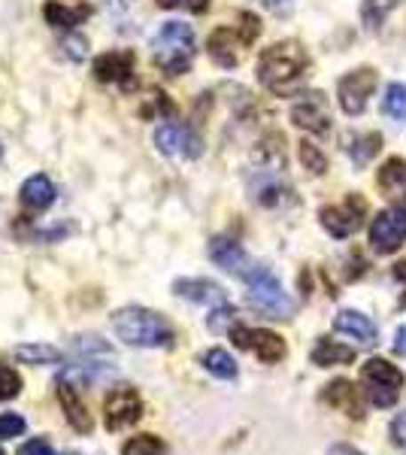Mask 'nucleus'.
<instances>
[{
    "mask_svg": "<svg viewBox=\"0 0 406 455\" xmlns=\"http://www.w3.org/2000/svg\"><path fill=\"white\" fill-rule=\"evenodd\" d=\"M61 455H76V452H61Z\"/></svg>",
    "mask_w": 406,
    "mask_h": 455,
    "instance_id": "obj_42",
    "label": "nucleus"
},
{
    "mask_svg": "<svg viewBox=\"0 0 406 455\" xmlns=\"http://www.w3.org/2000/svg\"><path fill=\"white\" fill-rule=\"evenodd\" d=\"M334 328L339 334H349L355 337V340L361 343V347H373L376 337H379V331H376V325L370 319H367L364 313H355V310H343L334 319Z\"/></svg>",
    "mask_w": 406,
    "mask_h": 455,
    "instance_id": "obj_22",
    "label": "nucleus"
},
{
    "mask_svg": "<svg viewBox=\"0 0 406 455\" xmlns=\"http://www.w3.org/2000/svg\"><path fill=\"white\" fill-rule=\"evenodd\" d=\"M382 149V137L379 134H361L355 137V143L349 146V156L352 161H355L358 167H364V164H370L376 152Z\"/></svg>",
    "mask_w": 406,
    "mask_h": 455,
    "instance_id": "obj_28",
    "label": "nucleus"
},
{
    "mask_svg": "<svg viewBox=\"0 0 406 455\" xmlns=\"http://www.w3.org/2000/svg\"><path fill=\"white\" fill-rule=\"evenodd\" d=\"M376 83H379V76H376V70H370V68H361V70L346 73V76L339 79V85H337V98H339V107H343V113H349V116H361V113H364Z\"/></svg>",
    "mask_w": 406,
    "mask_h": 455,
    "instance_id": "obj_9",
    "label": "nucleus"
},
{
    "mask_svg": "<svg viewBox=\"0 0 406 455\" xmlns=\"http://www.w3.org/2000/svg\"><path fill=\"white\" fill-rule=\"evenodd\" d=\"M234 307L231 304H221V307H216V313L206 319V325H210V331H216V334H221V331H231L237 322H234Z\"/></svg>",
    "mask_w": 406,
    "mask_h": 455,
    "instance_id": "obj_32",
    "label": "nucleus"
},
{
    "mask_svg": "<svg viewBox=\"0 0 406 455\" xmlns=\"http://www.w3.org/2000/svg\"><path fill=\"white\" fill-rule=\"evenodd\" d=\"M391 437H394V443L401 446V450H406V413L397 416L394 425H391Z\"/></svg>",
    "mask_w": 406,
    "mask_h": 455,
    "instance_id": "obj_37",
    "label": "nucleus"
},
{
    "mask_svg": "<svg viewBox=\"0 0 406 455\" xmlns=\"http://www.w3.org/2000/svg\"><path fill=\"white\" fill-rule=\"evenodd\" d=\"M382 109H386V116H391L394 122H406V85L403 83L388 85L386 98H382Z\"/></svg>",
    "mask_w": 406,
    "mask_h": 455,
    "instance_id": "obj_29",
    "label": "nucleus"
},
{
    "mask_svg": "<svg viewBox=\"0 0 406 455\" xmlns=\"http://www.w3.org/2000/svg\"><path fill=\"white\" fill-rule=\"evenodd\" d=\"M0 455H6V452H4V450H0Z\"/></svg>",
    "mask_w": 406,
    "mask_h": 455,
    "instance_id": "obj_44",
    "label": "nucleus"
},
{
    "mask_svg": "<svg viewBox=\"0 0 406 455\" xmlns=\"http://www.w3.org/2000/svg\"><path fill=\"white\" fill-rule=\"evenodd\" d=\"M309 70V55L298 40L273 43L258 58V83L276 98H291L300 92Z\"/></svg>",
    "mask_w": 406,
    "mask_h": 455,
    "instance_id": "obj_1",
    "label": "nucleus"
},
{
    "mask_svg": "<svg viewBox=\"0 0 406 455\" xmlns=\"http://www.w3.org/2000/svg\"><path fill=\"white\" fill-rule=\"evenodd\" d=\"M152 140H155V149L173 158H201V152H203L201 137H197L188 124H176V122L158 124Z\"/></svg>",
    "mask_w": 406,
    "mask_h": 455,
    "instance_id": "obj_10",
    "label": "nucleus"
},
{
    "mask_svg": "<svg viewBox=\"0 0 406 455\" xmlns=\"http://www.w3.org/2000/svg\"><path fill=\"white\" fill-rule=\"evenodd\" d=\"M0 156H4V146H0Z\"/></svg>",
    "mask_w": 406,
    "mask_h": 455,
    "instance_id": "obj_43",
    "label": "nucleus"
},
{
    "mask_svg": "<svg viewBox=\"0 0 406 455\" xmlns=\"http://www.w3.org/2000/svg\"><path fill=\"white\" fill-rule=\"evenodd\" d=\"M201 364L212 373V377H219V379H234V377H237V362H234V358L227 355L225 349H210V352H203Z\"/></svg>",
    "mask_w": 406,
    "mask_h": 455,
    "instance_id": "obj_26",
    "label": "nucleus"
},
{
    "mask_svg": "<svg viewBox=\"0 0 406 455\" xmlns=\"http://www.w3.org/2000/svg\"><path fill=\"white\" fill-rule=\"evenodd\" d=\"M92 16V6L83 4V0H46L43 4V19L49 21L52 28H76Z\"/></svg>",
    "mask_w": 406,
    "mask_h": 455,
    "instance_id": "obj_18",
    "label": "nucleus"
},
{
    "mask_svg": "<svg viewBox=\"0 0 406 455\" xmlns=\"http://www.w3.org/2000/svg\"><path fill=\"white\" fill-rule=\"evenodd\" d=\"M122 455H167V443L155 435H137L122 443Z\"/></svg>",
    "mask_w": 406,
    "mask_h": 455,
    "instance_id": "obj_27",
    "label": "nucleus"
},
{
    "mask_svg": "<svg viewBox=\"0 0 406 455\" xmlns=\"http://www.w3.org/2000/svg\"><path fill=\"white\" fill-rule=\"evenodd\" d=\"M376 182L386 192V197L394 204L397 210L406 212V161L403 158H388L376 173Z\"/></svg>",
    "mask_w": 406,
    "mask_h": 455,
    "instance_id": "obj_17",
    "label": "nucleus"
},
{
    "mask_svg": "<svg viewBox=\"0 0 406 455\" xmlns=\"http://www.w3.org/2000/svg\"><path fill=\"white\" fill-rule=\"evenodd\" d=\"M210 259L219 264L221 270L234 276H246L255 264H249V255L243 252V246L231 237H212L210 240Z\"/></svg>",
    "mask_w": 406,
    "mask_h": 455,
    "instance_id": "obj_16",
    "label": "nucleus"
},
{
    "mask_svg": "<svg viewBox=\"0 0 406 455\" xmlns=\"http://www.w3.org/2000/svg\"><path fill=\"white\" fill-rule=\"evenodd\" d=\"M364 216H367V201L361 195H349L343 204L337 207H322L319 219H322V228L337 240H346L352 234H358V228L364 225Z\"/></svg>",
    "mask_w": 406,
    "mask_h": 455,
    "instance_id": "obj_7",
    "label": "nucleus"
},
{
    "mask_svg": "<svg viewBox=\"0 0 406 455\" xmlns=\"http://www.w3.org/2000/svg\"><path fill=\"white\" fill-rule=\"evenodd\" d=\"M16 455H55V450H52V443L46 437H34V440H28V443H21Z\"/></svg>",
    "mask_w": 406,
    "mask_h": 455,
    "instance_id": "obj_35",
    "label": "nucleus"
},
{
    "mask_svg": "<svg viewBox=\"0 0 406 455\" xmlns=\"http://www.w3.org/2000/svg\"><path fill=\"white\" fill-rule=\"evenodd\" d=\"M328 455H364L361 450H355V446H346V443H339V446H334Z\"/></svg>",
    "mask_w": 406,
    "mask_h": 455,
    "instance_id": "obj_40",
    "label": "nucleus"
},
{
    "mask_svg": "<svg viewBox=\"0 0 406 455\" xmlns=\"http://www.w3.org/2000/svg\"><path fill=\"white\" fill-rule=\"evenodd\" d=\"M291 122L298 124V128L309 131V134H328L330 113H328V100H324V94L313 92V94H306L304 100H298V104L291 107Z\"/></svg>",
    "mask_w": 406,
    "mask_h": 455,
    "instance_id": "obj_15",
    "label": "nucleus"
},
{
    "mask_svg": "<svg viewBox=\"0 0 406 455\" xmlns=\"http://www.w3.org/2000/svg\"><path fill=\"white\" fill-rule=\"evenodd\" d=\"M28 428L25 416L19 413H0V440H10V437H21Z\"/></svg>",
    "mask_w": 406,
    "mask_h": 455,
    "instance_id": "obj_33",
    "label": "nucleus"
},
{
    "mask_svg": "<svg viewBox=\"0 0 406 455\" xmlns=\"http://www.w3.org/2000/svg\"><path fill=\"white\" fill-rule=\"evenodd\" d=\"M261 34V19L252 12H240V25H221L206 40V52L219 68H237L243 49L252 46Z\"/></svg>",
    "mask_w": 406,
    "mask_h": 455,
    "instance_id": "obj_4",
    "label": "nucleus"
},
{
    "mask_svg": "<svg viewBox=\"0 0 406 455\" xmlns=\"http://www.w3.org/2000/svg\"><path fill=\"white\" fill-rule=\"evenodd\" d=\"M158 6L164 10H188V12H206L210 0H158Z\"/></svg>",
    "mask_w": 406,
    "mask_h": 455,
    "instance_id": "obj_34",
    "label": "nucleus"
},
{
    "mask_svg": "<svg viewBox=\"0 0 406 455\" xmlns=\"http://www.w3.org/2000/svg\"><path fill=\"white\" fill-rule=\"evenodd\" d=\"M139 416H143V401H139L137 388L115 386L103 398V425H107V431L131 428V425L139 422Z\"/></svg>",
    "mask_w": 406,
    "mask_h": 455,
    "instance_id": "obj_8",
    "label": "nucleus"
},
{
    "mask_svg": "<svg viewBox=\"0 0 406 455\" xmlns=\"http://www.w3.org/2000/svg\"><path fill=\"white\" fill-rule=\"evenodd\" d=\"M264 4H267V6H270V10L283 12V10H288V4H291V0H264Z\"/></svg>",
    "mask_w": 406,
    "mask_h": 455,
    "instance_id": "obj_41",
    "label": "nucleus"
},
{
    "mask_svg": "<svg viewBox=\"0 0 406 455\" xmlns=\"http://www.w3.org/2000/svg\"><path fill=\"white\" fill-rule=\"evenodd\" d=\"M55 395H58V403H61L64 416H68L70 428L79 431V435H92L94 422H92V413H88L85 401H83V392H79L76 383L70 379H55Z\"/></svg>",
    "mask_w": 406,
    "mask_h": 455,
    "instance_id": "obj_14",
    "label": "nucleus"
},
{
    "mask_svg": "<svg viewBox=\"0 0 406 455\" xmlns=\"http://www.w3.org/2000/svg\"><path fill=\"white\" fill-rule=\"evenodd\" d=\"M300 164H304L313 176H322L324 171H328V158H324V152L309 140L300 143Z\"/></svg>",
    "mask_w": 406,
    "mask_h": 455,
    "instance_id": "obj_30",
    "label": "nucleus"
},
{
    "mask_svg": "<svg viewBox=\"0 0 406 455\" xmlns=\"http://www.w3.org/2000/svg\"><path fill=\"white\" fill-rule=\"evenodd\" d=\"M173 291L186 300H195V304H206V307H221L227 304V295L219 283L212 280H176Z\"/></svg>",
    "mask_w": 406,
    "mask_h": 455,
    "instance_id": "obj_20",
    "label": "nucleus"
},
{
    "mask_svg": "<svg viewBox=\"0 0 406 455\" xmlns=\"http://www.w3.org/2000/svg\"><path fill=\"white\" fill-rule=\"evenodd\" d=\"M12 355L19 358L21 364H55L61 362V352L49 343H25V347H16Z\"/></svg>",
    "mask_w": 406,
    "mask_h": 455,
    "instance_id": "obj_25",
    "label": "nucleus"
},
{
    "mask_svg": "<svg viewBox=\"0 0 406 455\" xmlns=\"http://www.w3.org/2000/svg\"><path fill=\"white\" fill-rule=\"evenodd\" d=\"M94 79L107 85H119L122 92L137 88L134 76V52L128 49H115V52H103L94 58Z\"/></svg>",
    "mask_w": 406,
    "mask_h": 455,
    "instance_id": "obj_12",
    "label": "nucleus"
},
{
    "mask_svg": "<svg viewBox=\"0 0 406 455\" xmlns=\"http://www.w3.org/2000/svg\"><path fill=\"white\" fill-rule=\"evenodd\" d=\"M109 325H113L115 337L128 347L137 349H167L173 347L176 331L167 322V315L146 310V307H122L109 315Z\"/></svg>",
    "mask_w": 406,
    "mask_h": 455,
    "instance_id": "obj_2",
    "label": "nucleus"
},
{
    "mask_svg": "<svg viewBox=\"0 0 406 455\" xmlns=\"http://www.w3.org/2000/svg\"><path fill=\"white\" fill-rule=\"evenodd\" d=\"M397 6H401V0H364L361 4V21H364L367 31H379Z\"/></svg>",
    "mask_w": 406,
    "mask_h": 455,
    "instance_id": "obj_24",
    "label": "nucleus"
},
{
    "mask_svg": "<svg viewBox=\"0 0 406 455\" xmlns=\"http://www.w3.org/2000/svg\"><path fill=\"white\" fill-rule=\"evenodd\" d=\"M231 340L237 343L240 349L255 352L264 364H276L285 358V340L273 331H264V328H249L237 322V325L231 328Z\"/></svg>",
    "mask_w": 406,
    "mask_h": 455,
    "instance_id": "obj_11",
    "label": "nucleus"
},
{
    "mask_svg": "<svg viewBox=\"0 0 406 455\" xmlns=\"http://www.w3.org/2000/svg\"><path fill=\"white\" fill-rule=\"evenodd\" d=\"M64 49H68V55L73 61H83L88 55V40L85 36H68V40H64Z\"/></svg>",
    "mask_w": 406,
    "mask_h": 455,
    "instance_id": "obj_36",
    "label": "nucleus"
},
{
    "mask_svg": "<svg viewBox=\"0 0 406 455\" xmlns=\"http://www.w3.org/2000/svg\"><path fill=\"white\" fill-rule=\"evenodd\" d=\"M406 240V212L401 210H382L370 225V246L373 252L391 255L403 246Z\"/></svg>",
    "mask_w": 406,
    "mask_h": 455,
    "instance_id": "obj_13",
    "label": "nucleus"
},
{
    "mask_svg": "<svg viewBox=\"0 0 406 455\" xmlns=\"http://www.w3.org/2000/svg\"><path fill=\"white\" fill-rule=\"evenodd\" d=\"M243 280L249 285V304H252L258 313H264L267 319H291V313H294L291 298L285 295L283 283H279L267 267H252Z\"/></svg>",
    "mask_w": 406,
    "mask_h": 455,
    "instance_id": "obj_5",
    "label": "nucleus"
},
{
    "mask_svg": "<svg viewBox=\"0 0 406 455\" xmlns=\"http://www.w3.org/2000/svg\"><path fill=\"white\" fill-rule=\"evenodd\" d=\"M21 392V377L12 368L0 364V401H12Z\"/></svg>",
    "mask_w": 406,
    "mask_h": 455,
    "instance_id": "obj_31",
    "label": "nucleus"
},
{
    "mask_svg": "<svg viewBox=\"0 0 406 455\" xmlns=\"http://www.w3.org/2000/svg\"><path fill=\"white\" fill-rule=\"evenodd\" d=\"M152 61L167 76H182L195 61V31L186 21H164L152 40Z\"/></svg>",
    "mask_w": 406,
    "mask_h": 455,
    "instance_id": "obj_3",
    "label": "nucleus"
},
{
    "mask_svg": "<svg viewBox=\"0 0 406 455\" xmlns=\"http://www.w3.org/2000/svg\"><path fill=\"white\" fill-rule=\"evenodd\" d=\"M361 386H364V395L370 398L373 407H394L397 398H401L403 388V373L394 368L386 358H370V362L361 368Z\"/></svg>",
    "mask_w": 406,
    "mask_h": 455,
    "instance_id": "obj_6",
    "label": "nucleus"
},
{
    "mask_svg": "<svg viewBox=\"0 0 406 455\" xmlns=\"http://www.w3.org/2000/svg\"><path fill=\"white\" fill-rule=\"evenodd\" d=\"M394 352H397V355H406V325L397 328V334H394Z\"/></svg>",
    "mask_w": 406,
    "mask_h": 455,
    "instance_id": "obj_38",
    "label": "nucleus"
},
{
    "mask_svg": "<svg viewBox=\"0 0 406 455\" xmlns=\"http://www.w3.org/2000/svg\"><path fill=\"white\" fill-rule=\"evenodd\" d=\"M355 362V349L339 347L334 340H319L313 349V364L319 368H334V364H352Z\"/></svg>",
    "mask_w": 406,
    "mask_h": 455,
    "instance_id": "obj_23",
    "label": "nucleus"
},
{
    "mask_svg": "<svg viewBox=\"0 0 406 455\" xmlns=\"http://www.w3.org/2000/svg\"><path fill=\"white\" fill-rule=\"evenodd\" d=\"M322 401L330 403L334 410H343L349 419H364V403H361L358 388L349 379H334L330 386H324Z\"/></svg>",
    "mask_w": 406,
    "mask_h": 455,
    "instance_id": "obj_19",
    "label": "nucleus"
},
{
    "mask_svg": "<svg viewBox=\"0 0 406 455\" xmlns=\"http://www.w3.org/2000/svg\"><path fill=\"white\" fill-rule=\"evenodd\" d=\"M394 280H401L406 285V261H397L394 264ZM401 307H406V298H401Z\"/></svg>",
    "mask_w": 406,
    "mask_h": 455,
    "instance_id": "obj_39",
    "label": "nucleus"
},
{
    "mask_svg": "<svg viewBox=\"0 0 406 455\" xmlns=\"http://www.w3.org/2000/svg\"><path fill=\"white\" fill-rule=\"evenodd\" d=\"M55 186H52V180L46 173H34L25 180V186H21V204H25L28 210H49L52 204H55Z\"/></svg>",
    "mask_w": 406,
    "mask_h": 455,
    "instance_id": "obj_21",
    "label": "nucleus"
}]
</instances>
